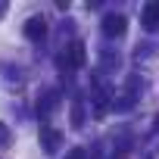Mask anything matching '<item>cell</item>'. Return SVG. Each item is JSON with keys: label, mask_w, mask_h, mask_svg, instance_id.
<instances>
[{"label": "cell", "mask_w": 159, "mask_h": 159, "mask_svg": "<svg viewBox=\"0 0 159 159\" xmlns=\"http://www.w3.org/2000/svg\"><path fill=\"white\" fill-rule=\"evenodd\" d=\"M84 59H88V53H84V44H81V41H72V44H69V50H66V56L59 59V66L81 69V66H84Z\"/></svg>", "instance_id": "6da1fadb"}, {"label": "cell", "mask_w": 159, "mask_h": 159, "mask_svg": "<svg viewBox=\"0 0 159 159\" xmlns=\"http://www.w3.org/2000/svg\"><path fill=\"white\" fill-rule=\"evenodd\" d=\"M125 28H128V19H125L122 13H109V16H103V34H106V38H122Z\"/></svg>", "instance_id": "7a4b0ae2"}, {"label": "cell", "mask_w": 159, "mask_h": 159, "mask_svg": "<svg viewBox=\"0 0 159 159\" xmlns=\"http://www.w3.org/2000/svg\"><path fill=\"white\" fill-rule=\"evenodd\" d=\"M41 147L47 150V153H56L59 147H62V134L56 131V128H50V125H41Z\"/></svg>", "instance_id": "3957f363"}, {"label": "cell", "mask_w": 159, "mask_h": 159, "mask_svg": "<svg viewBox=\"0 0 159 159\" xmlns=\"http://www.w3.org/2000/svg\"><path fill=\"white\" fill-rule=\"evenodd\" d=\"M25 38L28 41H44L47 38V19L44 16H31L25 22Z\"/></svg>", "instance_id": "277c9868"}, {"label": "cell", "mask_w": 159, "mask_h": 159, "mask_svg": "<svg viewBox=\"0 0 159 159\" xmlns=\"http://www.w3.org/2000/svg\"><path fill=\"white\" fill-rule=\"evenodd\" d=\"M140 22H143V28H147V31H159V0H153V3H147V7H143Z\"/></svg>", "instance_id": "5b68a950"}, {"label": "cell", "mask_w": 159, "mask_h": 159, "mask_svg": "<svg viewBox=\"0 0 159 159\" xmlns=\"http://www.w3.org/2000/svg\"><path fill=\"white\" fill-rule=\"evenodd\" d=\"M53 109H56V94L50 91V94H44V103H38V112L41 116H50Z\"/></svg>", "instance_id": "8992f818"}, {"label": "cell", "mask_w": 159, "mask_h": 159, "mask_svg": "<svg viewBox=\"0 0 159 159\" xmlns=\"http://www.w3.org/2000/svg\"><path fill=\"white\" fill-rule=\"evenodd\" d=\"M7 143H10V128H7L3 122H0V150H3Z\"/></svg>", "instance_id": "52a82bcc"}, {"label": "cell", "mask_w": 159, "mask_h": 159, "mask_svg": "<svg viewBox=\"0 0 159 159\" xmlns=\"http://www.w3.org/2000/svg\"><path fill=\"white\" fill-rule=\"evenodd\" d=\"M66 159H84V150H81V147H75V150H69Z\"/></svg>", "instance_id": "ba28073f"}, {"label": "cell", "mask_w": 159, "mask_h": 159, "mask_svg": "<svg viewBox=\"0 0 159 159\" xmlns=\"http://www.w3.org/2000/svg\"><path fill=\"white\" fill-rule=\"evenodd\" d=\"M3 13H7V3H0V19H3Z\"/></svg>", "instance_id": "9c48e42d"}]
</instances>
